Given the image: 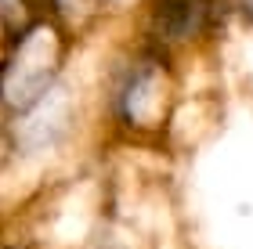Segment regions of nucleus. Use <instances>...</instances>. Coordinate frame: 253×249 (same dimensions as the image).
Listing matches in <instances>:
<instances>
[{"instance_id":"nucleus-4","label":"nucleus","mask_w":253,"mask_h":249,"mask_svg":"<svg viewBox=\"0 0 253 249\" xmlns=\"http://www.w3.org/2000/svg\"><path fill=\"white\" fill-rule=\"evenodd\" d=\"M235 7H243V11H246V15L253 18V0H235Z\"/></svg>"},{"instance_id":"nucleus-1","label":"nucleus","mask_w":253,"mask_h":249,"mask_svg":"<svg viewBox=\"0 0 253 249\" xmlns=\"http://www.w3.org/2000/svg\"><path fill=\"white\" fill-rule=\"evenodd\" d=\"M62 54L65 47L54 26L40 22V26L26 29L15 43V54L0 65V98L11 108H33L51 90Z\"/></svg>"},{"instance_id":"nucleus-3","label":"nucleus","mask_w":253,"mask_h":249,"mask_svg":"<svg viewBox=\"0 0 253 249\" xmlns=\"http://www.w3.org/2000/svg\"><path fill=\"white\" fill-rule=\"evenodd\" d=\"M224 0H148V29L159 40H192L217 26Z\"/></svg>"},{"instance_id":"nucleus-2","label":"nucleus","mask_w":253,"mask_h":249,"mask_svg":"<svg viewBox=\"0 0 253 249\" xmlns=\"http://www.w3.org/2000/svg\"><path fill=\"white\" fill-rule=\"evenodd\" d=\"M170 105V80L159 58H141L120 90V108L134 127H156Z\"/></svg>"}]
</instances>
